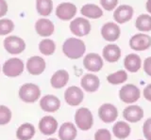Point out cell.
<instances>
[{
  "label": "cell",
  "instance_id": "8fae6325",
  "mask_svg": "<svg viewBox=\"0 0 151 140\" xmlns=\"http://www.w3.org/2000/svg\"><path fill=\"white\" fill-rule=\"evenodd\" d=\"M101 36L102 38L110 43L116 41L120 38L121 35V29L119 26L113 22H109L104 24L101 27Z\"/></svg>",
  "mask_w": 151,
  "mask_h": 140
},
{
  "label": "cell",
  "instance_id": "8992f818",
  "mask_svg": "<svg viewBox=\"0 0 151 140\" xmlns=\"http://www.w3.org/2000/svg\"><path fill=\"white\" fill-rule=\"evenodd\" d=\"M129 47L134 50L142 52V51H145L151 46V37L145 33H137L133 35L129 40Z\"/></svg>",
  "mask_w": 151,
  "mask_h": 140
},
{
  "label": "cell",
  "instance_id": "8d00e7d4",
  "mask_svg": "<svg viewBox=\"0 0 151 140\" xmlns=\"http://www.w3.org/2000/svg\"><path fill=\"white\" fill-rule=\"evenodd\" d=\"M143 68L145 72L147 74L148 76L151 77V57H148L145 59L144 64H143Z\"/></svg>",
  "mask_w": 151,
  "mask_h": 140
},
{
  "label": "cell",
  "instance_id": "4316f807",
  "mask_svg": "<svg viewBox=\"0 0 151 140\" xmlns=\"http://www.w3.org/2000/svg\"><path fill=\"white\" fill-rule=\"evenodd\" d=\"M112 133L118 139H126L129 136L131 128L129 123L125 122V121H117L112 127Z\"/></svg>",
  "mask_w": 151,
  "mask_h": 140
},
{
  "label": "cell",
  "instance_id": "1f68e13d",
  "mask_svg": "<svg viewBox=\"0 0 151 140\" xmlns=\"http://www.w3.org/2000/svg\"><path fill=\"white\" fill-rule=\"evenodd\" d=\"M14 24L9 19H1L0 20V35H7L13 30Z\"/></svg>",
  "mask_w": 151,
  "mask_h": 140
},
{
  "label": "cell",
  "instance_id": "ab89813d",
  "mask_svg": "<svg viewBox=\"0 0 151 140\" xmlns=\"http://www.w3.org/2000/svg\"><path fill=\"white\" fill-rule=\"evenodd\" d=\"M145 9L149 14H151V0H147L145 3Z\"/></svg>",
  "mask_w": 151,
  "mask_h": 140
},
{
  "label": "cell",
  "instance_id": "d4e9b609",
  "mask_svg": "<svg viewBox=\"0 0 151 140\" xmlns=\"http://www.w3.org/2000/svg\"><path fill=\"white\" fill-rule=\"evenodd\" d=\"M80 13L90 19H98L103 16V11L96 4H85L80 9Z\"/></svg>",
  "mask_w": 151,
  "mask_h": 140
},
{
  "label": "cell",
  "instance_id": "3957f363",
  "mask_svg": "<svg viewBox=\"0 0 151 140\" xmlns=\"http://www.w3.org/2000/svg\"><path fill=\"white\" fill-rule=\"evenodd\" d=\"M19 97L25 102H28V104L35 102L38 99H40L41 90L35 84H24L19 90Z\"/></svg>",
  "mask_w": 151,
  "mask_h": 140
},
{
  "label": "cell",
  "instance_id": "f546056e",
  "mask_svg": "<svg viewBox=\"0 0 151 140\" xmlns=\"http://www.w3.org/2000/svg\"><path fill=\"white\" fill-rule=\"evenodd\" d=\"M127 80V73L125 70H119L107 76V81L111 85H120Z\"/></svg>",
  "mask_w": 151,
  "mask_h": 140
},
{
  "label": "cell",
  "instance_id": "2e32d148",
  "mask_svg": "<svg viewBox=\"0 0 151 140\" xmlns=\"http://www.w3.org/2000/svg\"><path fill=\"white\" fill-rule=\"evenodd\" d=\"M46 67V64L45 59L38 57V55H34L27 59V72H29L31 75H40L45 72Z\"/></svg>",
  "mask_w": 151,
  "mask_h": 140
},
{
  "label": "cell",
  "instance_id": "b9f144b4",
  "mask_svg": "<svg viewBox=\"0 0 151 140\" xmlns=\"http://www.w3.org/2000/svg\"><path fill=\"white\" fill-rule=\"evenodd\" d=\"M138 140H143V139H138Z\"/></svg>",
  "mask_w": 151,
  "mask_h": 140
},
{
  "label": "cell",
  "instance_id": "d590c367",
  "mask_svg": "<svg viewBox=\"0 0 151 140\" xmlns=\"http://www.w3.org/2000/svg\"><path fill=\"white\" fill-rule=\"evenodd\" d=\"M143 134L146 140H151V118L145 121L143 125Z\"/></svg>",
  "mask_w": 151,
  "mask_h": 140
},
{
  "label": "cell",
  "instance_id": "4dcf8cb0",
  "mask_svg": "<svg viewBox=\"0 0 151 140\" xmlns=\"http://www.w3.org/2000/svg\"><path fill=\"white\" fill-rule=\"evenodd\" d=\"M39 50L42 55H51L55 53L56 43L50 39H45L41 41V43H39Z\"/></svg>",
  "mask_w": 151,
  "mask_h": 140
},
{
  "label": "cell",
  "instance_id": "484cf974",
  "mask_svg": "<svg viewBox=\"0 0 151 140\" xmlns=\"http://www.w3.org/2000/svg\"><path fill=\"white\" fill-rule=\"evenodd\" d=\"M35 127L31 123H23L16 131V137L19 140H30L35 135Z\"/></svg>",
  "mask_w": 151,
  "mask_h": 140
},
{
  "label": "cell",
  "instance_id": "9c48e42d",
  "mask_svg": "<svg viewBox=\"0 0 151 140\" xmlns=\"http://www.w3.org/2000/svg\"><path fill=\"white\" fill-rule=\"evenodd\" d=\"M104 61L100 55L96 53H90L85 55L83 58V66L89 72H100L103 68Z\"/></svg>",
  "mask_w": 151,
  "mask_h": 140
},
{
  "label": "cell",
  "instance_id": "7c38bea8",
  "mask_svg": "<svg viewBox=\"0 0 151 140\" xmlns=\"http://www.w3.org/2000/svg\"><path fill=\"white\" fill-rule=\"evenodd\" d=\"M77 7L70 2H63L56 9V15L63 21H69L77 14Z\"/></svg>",
  "mask_w": 151,
  "mask_h": 140
},
{
  "label": "cell",
  "instance_id": "30bf717a",
  "mask_svg": "<svg viewBox=\"0 0 151 140\" xmlns=\"http://www.w3.org/2000/svg\"><path fill=\"white\" fill-rule=\"evenodd\" d=\"M4 47L9 54L18 55L26 49V43L23 39L16 36L8 37L4 41Z\"/></svg>",
  "mask_w": 151,
  "mask_h": 140
},
{
  "label": "cell",
  "instance_id": "f35d334b",
  "mask_svg": "<svg viewBox=\"0 0 151 140\" xmlns=\"http://www.w3.org/2000/svg\"><path fill=\"white\" fill-rule=\"evenodd\" d=\"M144 97L145 100H147L148 102H151V84H148L144 88Z\"/></svg>",
  "mask_w": 151,
  "mask_h": 140
},
{
  "label": "cell",
  "instance_id": "6da1fadb",
  "mask_svg": "<svg viewBox=\"0 0 151 140\" xmlns=\"http://www.w3.org/2000/svg\"><path fill=\"white\" fill-rule=\"evenodd\" d=\"M63 52L70 59H78L86 52L85 43L78 38H69L63 44Z\"/></svg>",
  "mask_w": 151,
  "mask_h": 140
},
{
  "label": "cell",
  "instance_id": "ba28073f",
  "mask_svg": "<svg viewBox=\"0 0 151 140\" xmlns=\"http://www.w3.org/2000/svg\"><path fill=\"white\" fill-rule=\"evenodd\" d=\"M84 99V93L80 87L71 86L64 92V100L70 106H78Z\"/></svg>",
  "mask_w": 151,
  "mask_h": 140
},
{
  "label": "cell",
  "instance_id": "52a82bcc",
  "mask_svg": "<svg viewBox=\"0 0 151 140\" xmlns=\"http://www.w3.org/2000/svg\"><path fill=\"white\" fill-rule=\"evenodd\" d=\"M3 72L9 77H17L24 72V63L20 58H9L3 65Z\"/></svg>",
  "mask_w": 151,
  "mask_h": 140
},
{
  "label": "cell",
  "instance_id": "603a6c76",
  "mask_svg": "<svg viewBox=\"0 0 151 140\" xmlns=\"http://www.w3.org/2000/svg\"><path fill=\"white\" fill-rule=\"evenodd\" d=\"M69 81V73L65 70H59L57 71L50 79V84L52 87L57 88H63L66 86V84Z\"/></svg>",
  "mask_w": 151,
  "mask_h": 140
},
{
  "label": "cell",
  "instance_id": "5b68a950",
  "mask_svg": "<svg viewBox=\"0 0 151 140\" xmlns=\"http://www.w3.org/2000/svg\"><path fill=\"white\" fill-rule=\"evenodd\" d=\"M70 31L77 37H84L87 36L92 29L91 23L86 18L78 17L70 23L69 26Z\"/></svg>",
  "mask_w": 151,
  "mask_h": 140
},
{
  "label": "cell",
  "instance_id": "277c9868",
  "mask_svg": "<svg viewBox=\"0 0 151 140\" xmlns=\"http://www.w3.org/2000/svg\"><path fill=\"white\" fill-rule=\"evenodd\" d=\"M141 91L133 84H127L124 85L119 91V98L120 100L125 102V104H134L140 99Z\"/></svg>",
  "mask_w": 151,
  "mask_h": 140
},
{
  "label": "cell",
  "instance_id": "5bb4252c",
  "mask_svg": "<svg viewBox=\"0 0 151 140\" xmlns=\"http://www.w3.org/2000/svg\"><path fill=\"white\" fill-rule=\"evenodd\" d=\"M134 14L133 8L129 5H120L113 12V19L117 24H126L131 20Z\"/></svg>",
  "mask_w": 151,
  "mask_h": 140
},
{
  "label": "cell",
  "instance_id": "7a4b0ae2",
  "mask_svg": "<svg viewBox=\"0 0 151 140\" xmlns=\"http://www.w3.org/2000/svg\"><path fill=\"white\" fill-rule=\"evenodd\" d=\"M75 122L77 127L81 131H88L93 125V117L90 109L80 107L75 114Z\"/></svg>",
  "mask_w": 151,
  "mask_h": 140
},
{
  "label": "cell",
  "instance_id": "60d3db41",
  "mask_svg": "<svg viewBox=\"0 0 151 140\" xmlns=\"http://www.w3.org/2000/svg\"><path fill=\"white\" fill-rule=\"evenodd\" d=\"M46 140H58V139H56V138H48V139H46Z\"/></svg>",
  "mask_w": 151,
  "mask_h": 140
},
{
  "label": "cell",
  "instance_id": "e0dca14e",
  "mask_svg": "<svg viewBox=\"0 0 151 140\" xmlns=\"http://www.w3.org/2000/svg\"><path fill=\"white\" fill-rule=\"evenodd\" d=\"M40 106L45 112L47 113H54L58 111L60 107V101L55 95H45L40 100Z\"/></svg>",
  "mask_w": 151,
  "mask_h": 140
},
{
  "label": "cell",
  "instance_id": "836d02e7",
  "mask_svg": "<svg viewBox=\"0 0 151 140\" xmlns=\"http://www.w3.org/2000/svg\"><path fill=\"white\" fill-rule=\"evenodd\" d=\"M94 140H111V134L108 129H99L94 134Z\"/></svg>",
  "mask_w": 151,
  "mask_h": 140
},
{
  "label": "cell",
  "instance_id": "d6a6232c",
  "mask_svg": "<svg viewBox=\"0 0 151 140\" xmlns=\"http://www.w3.org/2000/svg\"><path fill=\"white\" fill-rule=\"evenodd\" d=\"M12 119V111L5 105H0V125H6Z\"/></svg>",
  "mask_w": 151,
  "mask_h": 140
},
{
  "label": "cell",
  "instance_id": "4fadbf2b",
  "mask_svg": "<svg viewBox=\"0 0 151 140\" xmlns=\"http://www.w3.org/2000/svg\"><path fill=\"white\" fill-rule=\"evenodd\" d=\"M98 117L103 122L111 123L118 118V110L111 104H103L98 108Z\"/></svg>",
  "mask_w": 151,
  "mask_h": 140
},
{
  "label": "cell",
  "instance_id": "f1b7e54d",
  "mask_svg": "<svg viewBox=\"0 0 151 140\" xmlns=\"http://www.w3.org/2000/svg\"><path fill=\"white\" fill-rule=\"evenodd\" d=\"M36 9L41 16H48L53 11L52 0H36Z\"/></svg>",
  "mask_w": 151,
  "mask_h": 140
},
{
  "label": "cell",
  "instance_id": "7402d4cb",
  "mask_svg": "<svg viewBox=\"0 0 151 140\" xmlns=\"http://www.w3.org/2000/svg\"><path fill=\"white\" fill-rule=\"evenodd\" d=\"M77 134V127L72 122H64L59 129V138L60 140H75Z\"/></svg>",
  "mask_w": 151,
  "mask_h": 140
},
{
  "label": "cell",
  "instance_id": "83f0119b",
  "mask_svg": "<svg viewBox=\"0 0 151 140\" xmlns=\"http://www.w3.org/2000/svg\"><path fill=\"white\" fill-rule=\"evenodd\" d=\"M135 26L138 31L143 32H149L151 31V16L148 14H141L136 18Z\"/></svg>",
  "mask_w": 151,
  "mask_h": 140
},
{
  "label": "cell",
  "instance_id": "9a60e30c",
  "mask_svg": "<svg viewBox=\"0 0 151 140\" xmlns=\"http://www.w3.org/2000/svg\"><path fill=\"white\" fill-rule=\"evenodd\" d=\"M58 121L52 116H45L39 121V130L45 135H52L58 130Z\"/></svg>",
  "mask_w": 151,
  "mask_h": 140
},
{
  "label": "cell",
  "instance_id": "74e56055",
  "mask_svg": "<svg viewBox=\"0 0 151 140\" xmlns=\"http://www.w3.org/2000/svg\"><path fill=\"white\" fill-rule=\"evenodd\" d=\"M8 12V4L6 0H0V17L5 16Z\"/></svg>",
  "mask_w": 151,
  "mask_h": 140
},
{
  "label": "cell",
  "instance_id": "ac0fdd59",
  "mask_svg": "<svg viewBox=\"0 0 151 140\" xmlns=\"http://www.w3.org/2000/svg\"><path fill=\"white\" fill-rule=\"evenodd\" d=\"M124 119L130 123H136L144 118V110L139 105H129L123 110Z\"/></svg>",
  "mask_w": 151,
  "mask_h": 140
},
{
  "label": "cell",
  "instance_id": "e575fe53",
  "mask_svg": "<svg viewBox=\"0 0 151 140\" xmlns=\"http://www.w3.org/2000/svg\"><path fill=\"white\" fill-rule=\"evenodd\" d=\"M101 7L108 11H111L116 9L118 5V0H99Z\"/></svg>",
  "mask_w": 151,
  "mask_h": 140
},
{
  "label": "cell",
  "instance_id": "cb8c5ba5",
  "mask_svg": "<svg viewBox=\"0 0 151 140\" xmlns=\"http://www.w3.org/2000/svg\"><path fill=\"white\" fill-rule=\"evenodd\" d=\"M124 67L127 72H137L142 67V59L139 55L129 54L124 59Z\"/></svg>",
  "mask_w": 151,
  "mask_h": 140
},
{
  "label": "cell",
  "instance_id": "ffe728a7",
  "mask_svg": "<svg viewBox=\"0 0 151 140\" xmlns=\"http://www.w3.org/2000/svg\"><path fill=\"white\" fill-rule=\"evenodd\" d=\"M121 49L117 44L111 43L103 48L102 55L103 58L109 63H115L121 58Z\"/></svg>",
  "mask_w": 151,
  "mask_h": 140
},
{
  "label": "cell",
  "instance_id": "44dd1931",
  "mask_svg": "<svg viewBox=\"0 0 151 140\" xmlns=\"http://www.w3.org/2000/svg\"><path fill=\"white\" fill-rule=\"evenodd\" d=\"M35 30L37 34L41 37H49L54 33L55 26L49 19L42 18V19H39L36 22Z\"/></svg>",
  "mask_w": 151,
  "mask_h": 140
},
{
  "label": "cell",
  "instance_id": "d6986e66",
  "mask_svg": "<svg viewBox=\"0 0 151 140\" xmlns=\"http://www.w3.org/2000/svg\"><path fill=\"white\" fill-rule=\"evenodd\" d=\"M80 85L83 90L89 92H96L99 87H100V80H99L98 76H96L93 73H86L84 74L80 81Z\"/></svg>",
  "mask_w": 151,
  "mask_h": 140
}]
</instances>
